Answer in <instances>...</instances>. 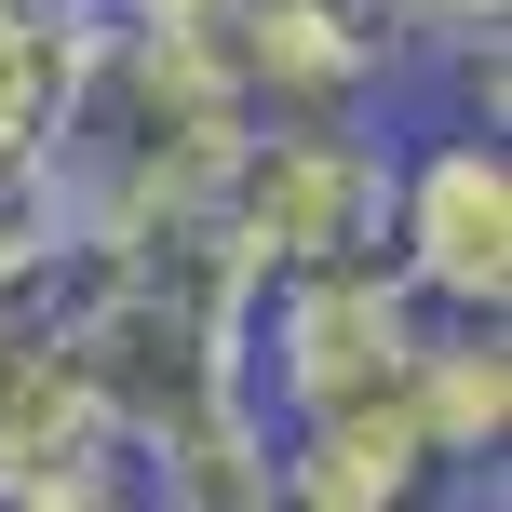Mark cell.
<instances>
[{
	"label": "cell",
	"instance_id": "cell-1",
	"mask_svg": "<svg viewBox=\"0 0 512 512\" xmlns=\"http://www.w3.org/2000/svg\"><path fill=\"white\" fill-rule=\"evenodd\" d=\"M391 135L364 122H297V108H256L230 149V243L256 270H351V256H391Z\"/></svg>",
	"mask_w": 512,
	"mask_h": 512
},
{
	"label": "cell",
	"instance_id": "cell-2",
	"mask_svg": "<svg viewBox=\"0 0 512 512\" xmlns=\"http://www.w3.org/2000/svg\"><path fill=\"white\" fill-rule=\"evenodd\" d=\"M432 310L405 297L391 256H351V270H270L256 283V405L283 418H324L364 405V391H405Z\"/></svg>",
	"mask_w": 512,
	"mask_h": 512
},
{
	"label": "cell",
	"instance_id": "cell-3",
	"mask_svg": "<svg viewBox=\"0 0 512 512\" xmlns=\"http://www.w3.org/2000/svg\"><path fill=\"white\" fill-rule=\"evenodd\" d=\"M391 270L445 324H499V297H512V149H499V122H459L418 162H391Z\"/></svg>",
	"mask_w": 512,
	"mask_h": 512
},
{
	"label": "cell",
	"instance_id": "cell-4",
	"mask_svg": "<svg viewBox=\"0 0 512 512\" xmlns=\"http://www.w3.org/2000/svg\"><path fill=\"white\" fill-rule=\"evenodd\" d=\"M95 499H135V445L81 378V351L27 310L0 324V512H95Z\"/></svg>",
	"mask_w": 512,
	"mask_h": 512
},
{
	"label": "cell",
	"instance_id": "cell-5",
	"mask_svg": "<svg viewBox=\"0 0 512 512\" xmlns=\"http://www.w3.org/2000/svg\"><path fill=\"white\" fill-rule=\"evenodd\" d=\"M405 0H230L216 54L256 108H297V122H364L378 81L405 68Z\"/></svg>",
	"mask_w": 512,
	"mask_h": 512
},
{
	"label": "cell",
	"instance_id": "cell-6",
	"mask_svg": "<svg viewBox=\"0 0 512 512\" xmlns=\"http://www.w3.org/2000/svg\"><path fill=\"white\" fill-rule=\"evenodd\" d=\"M432 486H445V459H432V432H418L405 391L283 418V445H270V499H297V512H405Z\"/></svg>",
	"mask_w": 512,
	"mask_h": 512
},
{
	"label": "cell",
	"instance_id": "cell-7",
	"mask_svg": "<svg viewBox=\"0 0 512 512\" xmlns=\"http://www.w3.org/2000/svg\"><path fill=\"white\" fill-rule=\"evenodd\" d=\"M81 54H95V0H0V162L41 176L68 135Z\"/></svg>",
	"mask_w": 512,
	"mask_h": 512
},
{
	"label": "cell",
	"instance_id": "cell-8",
	"mask_svg": "<svg viewBox=\"0 0 512 512\" xmlns=\"http://www.w3.org/2000/svg\"><path fill=\"white\" fill-rule=\"evenodd\" d=\"M405 405H418V432H432L445 472L499 459V432H512V351H499V324H445L432 310V337H418V364H405Z\"/></svg>",
	"mask_w": 512,
	"mask_h": 512
},
{
	"label": "cell",
	"instance_id": "cell-9",
	"mask_svg": "<svg viewBox=\"0 0 512 512\" xmlns=\"http://www.w3.org/2000/svg\"><path fill=\"white\" fill-rule=\"evenodd\" d=\"M54 270H68V216H54V176H14V162H0V324H27V310L54 297Z\"/></svg>",
	"mask_w": 512,
	"mask_h": 512
},
{
	"label": "cell",
	"instance_id": "cell-10",
	"mask_svg": "<svg viewBox=\"0 0 512 512\" xmlns=\"http://www.w3.org/2000/svg\"><path fill=\"white\" fill-rule=\"evenodd\" d=\"M499 14H512V0H405V27L445 41V54H459V41H499Z\"/></svg>",
	"mask_w": 512,
	"mask_h": 512
}]
</instances>
